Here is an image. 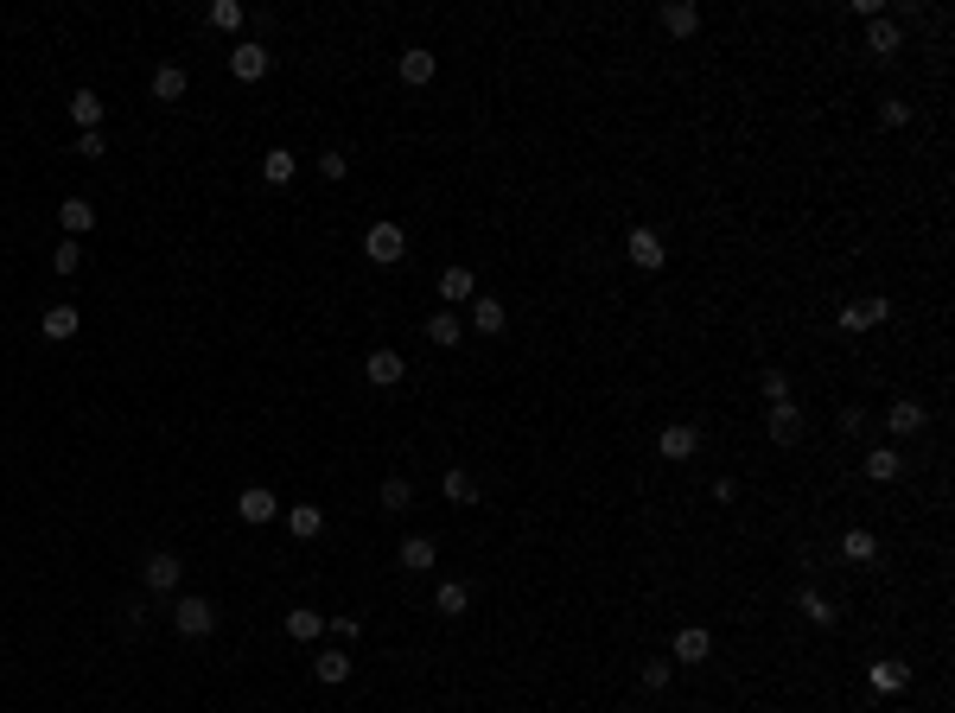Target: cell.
<instances>
[{
    "label": "cell",
    "mask_w": 955,
    "mask_h": 713,
    "mask_svg": "<svg viewBox=\"0 0 955 713\" xmlns=\"http://www.w3.org/2000/svg\"><path fill=\"white\" fill-rule=\"evenodd\" d=\"M172 631H179V637H211L217 631V605L198 599V593L172 599Z\"/></svg>",
    "instance_id": "6da1fadb"
},
{
    "label": "cell",
    "mask_w": 955,
    "mask_h": 713,
    "mask_svg": "<svg viewBox=\"0 0 955 713\" xmlns=\"http://www.w3.org/2000/svg\"><path fill=\"white\" fill-rule=\"evenodd\" d=\"M363 255H370L376 268H395L408 255V236H402V223H370V236H363Z\"/></svg>",
    "instance_id": "7a4b0ae2"
},
{
    "label": "cell",
    "mask_w": 955,
    "mask_h": 713,
    "mask_svg": "<svg viewBox=\"0 0 955 713\" xmlns=\"http://www.w3.org/2000/svg\"><path fill=\"white\" fill-rule=\"evenodd\" d=\"M268 64H274V51H268L262 39H236V45H230V77H236V83H262Z\"/></svg>",
    "instance_id": "3957f363"
},
{
    "label": "cell",
    "mask_w": 955,
    "mask_h": 713,
    "mask_svg": "<svg viewBox=\"0 0 955 713\" xmlns=\"http://www.w3.org/2000/svg\"><path fill=\"white\" fill-rule=\"evenodd\" d=\"M179 580H185V561H179V554H166V548H160V554H147V567H141V586H147L153 599L179 593Z\"/></svg>",
    "instance_id": "277c9868"
},
{
    "label": "cell",
    "mask_w": 955,
    "mask_h": 713,
    "mask_svg": "<svg viewBox=\"0 0 955 713\" xmlns=\"http://www.w3.org/2000/svg\"><path fill=\"white\" fill-rule=\"evenodd\" d=\"M764 433H771L777 446H796V440H803V408H796V402H771V414H764Z\"/></svg>",
    "instance_id": "5b68a950"
},
{
    "label": "cell",
    "mask_w": 955,
    "mask_h": 713,
    "mask_svg": "<svg viewBox=\"0 0 955 713\" xmlns=\"http://www.w3.org/2000/svg\"><path fill=\"white\" fill-rule=\"evenodd\" d=\"M656 452H663V459H694V452H701V427H688V421H675V427H663L656 433Z\"/></svg>",
    "instance_id": "8992f818"
},
{
    "label": "cell",
    "mask_w": 955,
    "mask_h": 713,
    "mask_svg": "<svg viewBox=\"0 0 955 713\" xmlns=\"http://www.w3.org/2000/svg\"><path fill=\"white\" fill-rule=\"evenodd\" d=\"M236 516L249 529H262V523H274V516H281V503H274V491H262V484H249V491L236 497Z\"/></svg>",
    "instance_id": "52a82bcc"
},
{
    "label": "cell",
    "mask_w": 955,
    "mask_h": 713,
    "mask_svg": "<svg viewBox=\"0 0 955 713\" xmlns=\"http://www.w3.org/2000/svg\"><path fill=\"white\" fill-rule=\"evenodd\" d=\"M363 376H370L376 389H395V382L408 376V357L402 351H370V357H363Z\"/></svg>",
    "instance_id": "ba28073f"
},
{
    "label": "cell",
    "mask_w": 955,
    "mask_h": 713,
    "mask_svg": "<svg viewBox=\"0 0 955 713\" xmlns=\"http://www.w3.org/2000/svg\"><path fill=\"white\" fill-rule=\"evenodd\" d=\"M892 319V300H854L841 306V332H866V325H885Z\"/></svg>",
    "instance_id": "9c48e42d"
},
{
    "label": "cell",
    "mask_w": 955,
    "mask_h": 713,
    "mask_svg": "<svg viewBox=\"0 0 955 713\" xmlns=\"http://www.w3.org/2000/svg\"><path fill=\"white\" fill-rule=\"evenodd\" d=\"M707 656H714V631H701V624L675 631V663H707Z\"/></svg>",
    "instance_id": "30bf717a"
},
{
    "label": "cell",
    "mask_w": 955,
    "mask_h": 713,
    "mask_svg": "<svg viewBox=\"0 0 955 713\" xmlns=\"http://www.w3.org/2000/svg\"><path fill=\"white\" fill-rule=\"evenodd\" d=\"M624 255H631L637 268H663V236H656V230H631V242H624Z\"/></svg>",
    "instance_id": "8fae6325"
},
{
    "label": "cell",
    "mask_w": 955,
    "mask_h": 713,
    "mask_svg": "<svg viewBox=\"0 0 955 713\" xmlns=\"http://www.w3.org/2000/svg\"><path fill=\"white\" fill-rule=\"evenodd\" d=\"M58 223H64V236L96 230V204H90V198H64V204H58Z\"/></svg>",
    "instance_id": "7c38bea8"
},
{
    "label": "cell",
    "mask_w": 955,
    "mask_h": 713,
    "mask_svg": "<svg viewBox=\"0 0 955 713\" xmlns=\"http://www.w3.org/2000/svg\"><path fill=\"white\" fill-rule=\"evenodd\" d=\"M77 306H45V319H39V332L51 338V344H64V338H77Z\"/></svg>",
    "instance_id": "4fadbf2b"
},
{
    "label": "cell",
    "mask_w": 955,
    "mask_h": 713,
    "mask_svg": "<svg viewBox=\"0 0 955 713\" xmlns=\"http://www.w3.org/2000/svg\"><path fill=\"white\" fill-rule=\"evenodd\" d=\"M433 71H440V64H433V51H421V45H408V51H402V83H408V90L433 83Z\"/></svg>",
    "instance_id": "5bb4252c"
},
{
    "label": "cell",
    "mask_w": 955,
    "mask_h": 713,
    "mask_svg": "<svg viewBox=\"0 0 955 713\" xmlns=\"http://www.w3.org/2000/svg\"><path fill=\"white\" fill-rule=\"evenodd\" d=\"M185 90H191V77L179 64H153V96L160 102H185Z\"/></svg>",
    "instance_id": "9a60e30c"
},
{
    "label": "cell",
    "mask_w": 955,
    "mask_h": 713,
    "mask_svg": "<svg viewBox=\"0 0 955 713\" xmlns=\"http://www.w3.org/2000/svg\"><path fill=\"white\" fill-rule=\"evenodd\" d=\"M472 325H478L484 338H497L503 325H510V312H503V300H491V293H478V300H472Z\"/></svg>",
    "instance_id": "2e32d148"
},
{
    "label": "cell",
    "mask_w": 955,
    "mask_h": 713,
    "mask_svg": "<svg viewBox=\"0 0 955 713\" xmlns=\"http://www.w3.org/2000/svg\"><path fill=\"white\" fill-rule=\"evenodd\" d=\"M866 51H873L879 64H885V58H898V26L885 20V13H879V20H866Z\"/></svg>",
    "instance_id": "e0dca14e"
},
{
    "label": "cell",
    "mask_w": 955,
    "mask_h": 713,
    "mask_svg": "<svg viewBox=\"0 0 955 713\" xmlns=\"http://www.w3.org/2000/svg\"><path fill=\"white\" fill-rule=\"evenodd\" d=\"M898 472H905V459H898V446H873V452H866V478H873V484H892Z\"/></svg>",
    "instance_id": "ac0fdd59"
},
{
    "label": "cell",
    "mask_w": 955,
    "mask_h": 713,
    "mask_svg": "<svg viewBox=\"0 0 955 713\" xmlns=\"http://www.w3.org/2000/svg\"><path fill=\"white\" fill-rule=\"evenodd\" d=\"M656 20H663V32H669V39H688V32H694V26H701V13H694V7H688V0H669V7H663V13H656Z\"/></svg>",
    "instance_id": "d6986e66"
},
{
    "label": "cell",
    "mask_w": 955,
    "mask_h": 713,
    "mask_svg": "<svg viewBox=\"0 0 955 713\" xmlns=\"http://www.w3.org/2000/svg\"><path fill=\"white\" fill-rule=\"evenodd\" d=\"M440 300H453V306L459 300H478V274L472 268H446L440 274Z\"/></svg>",
    "instance_id": "ffe728a7"
},
{
    "label": "cell",
    "mask_w": 955,
    "mask_h": 713,
    "mask_svg": "<svg viewBox=\"0 0 955 713\" xmlns=\"http://www.w3.org/2000/svg\"><path fill=\"white\" fill-rule=\"evenodd\" d=\"M71 121H77L83 134H102V96H96V90H77V96H71Z\"/></svg>",
    "instance_id": "44dd1931"
},
{
    "label": "cell",
    "mask_w": 955,
    "mask_h": 713,
    "mask_svg": "<svg viewBox=\"0 0 955 713\" xmlns=\"http://www.w3.org/2000/svg\"><path fill=\"white\" fill-rule=\"evenodd\" d=\"M433 561H440V548H433V535H408V542H402V567H408V573H427Z\"/></svg>",
    "instance_id": "7402d4cb"
},
{
    "label": "cell",
    "mask_w": 955,
    "mask_h": 713,
    "mask_svg": "<svg viewBox=\"0 0 955 713\" xmlns=\"http://www.w3.org/2000/svg\"><path fill=\"white\" fill-rule=\"evenodd\" d=\"M287 529L300 535V542H312V535L325 529V510H319V503H293V510H287Z\"/></svg>",
    "instance_id": "603a6c76"
},
{
    "label": "cell",
    "mask_w": 955,
    "mask_h": 713,
    "mask_svg": "<svg viewBox=\"0 0 955 713\" xmlns=\"http://www.w3.org/2000/svg\"><path fill=\"white\" fill-rule=\"evenodd\" d=\"M293 172H300V160H293L287 147H268V153H262V179H268V185H287Z\"/></svg>",
    "instance_id": "cb8c5ba5"
},
{
    "label": "cell",
    "mask_w": 955,
    "mask_h": 713,
    "mask_svg": "<svg viewBox=\"0 0 955 713\" xmlns=\"http://www.w3.org/2000/svg\"><path fill=\"white\" fill-rule=\"evenodd\" d=\"M440 491H446V503H478V478H472V472H459V465H453V472L440 478Z\"/></svg>",
    "instance_id": "d4e9b609"
},
{
    "label": "cell",
    "mask_w": 955,
    "mask_h": 713,
    "mask_svg": "<svg viewBox=\"0 0 955 713\" xmlns=\"http://www.w3.org/2000/svg\"><path fill=\"white\" fill-rule=\"evenodd\" d=\"M287 637H293V643H312V637H325V618L300 605V612H287Z\"/></svg>",
    "instance_id": "484cf974"
},
{
    "label": "cell",
    "mask_w": 955,
    "mask_h": 713,
    "mask_svg": "<svg viewBox=\"0 0 955 713\" xmlns=\"http://www.w3.org/2000/svg\"><path fill=\"white\" fill-rule=\"evenodd\" d=\"M312 675H319V682H344V675H351V656H344V650H319V656H312Z\"/></svg>",
    "instance_id": "4316f807"
},
{
    "label": "cell",
    "mask_w": 955,
    "mask_h": 713,
    "mask_svg": "<svg viewBox=\"0 0 955 713\" xmlns=\"http://www.w3.org/2000/svg\"><path fill=\"white\" fill-rule=\"evenodd\" d=\"M841 554H847V561H879L873 529H847V535H841Z\"/></svg>",
    "instance_id": "83f0119b"
},
{
    "label": "cell",
    "mask_w": 955,
    "mask_h": 713,
    "mask_svg": "<svg viewBox=\"0 0 955 713\" xmlns=\"http://www.w3.org/2000/svg\"><path fill=\"white\" fill-rule=\"evenodd\" d=\"M433 605H440V612H446V618H465V612H472V593H465V586H459V580H446V586H440V593H433Z\"/></svg>",
    "instance_id": "f1b7e54d"
},
{
    "label": "cell",
    "mask_w": 955,
    "mask_h": 713,
    "mask_svg": "<svg viewBox=\"0 0 955 713\" xmlns=\"http://www.w3.org/2000/svg\"><path fill=\"white\" fill-rule=\"evenodd\" d=\"M924 421H930V414L917 408V402H892V414H885V427H892V433H917Z\"/></svg>",
    "instance_id": "f546056e"
},
{
    "label": "cell",
    "mask_w": 955,
    "mask_h": 713,
    "mask_svg": "<svg viewBox=\"0 0 955 713\" xmlns=\"http://www.w3.org/2000/svg\"><path fill=\"white\" fill-rule=\"evenodd\" d=\"M796 605H803V618H809V624H835V618H841L835 605H828L822 593H815V586H803V593H796Z\"/></svg>",
    "instance_id": "4dcf8cb0"
},
{
    "label": "cell",
    "mask_w": 955,
    "mask_h": 713,
    "mask_svg": "<svg viewBox=\"0 0 955 713\" xmlns=\"http://www.w3.org/2000/svg\"><path fill=\"white\" fill-rule=\"evenodd\" d=\"M427 338L440 344V351H453V344H459V312H433V319H427Z\"/></svg>",
    "instance_id": "1f68e13d"
},
{
    "label": "cell",
    "mask_w": 955,
    "mask_h": 713,
    "mask_svg": "<svg viewBox=\"0 0 955 713\" xmlns=\"http://www.w3.org/2000/svg\"><path fill=\"white\" fill-rule=\"evenodd\" d=\"M376 503H382V510H408V503H414V484H408V478H382Z\"/></svg>",
    "instance_id": "d6a6232c"
},
{
    "label": "cell",
    "mask_w": 955,
    "mask_h": 713,
    "mask_svg": "<svg viewBox=\"0 0 955 713\" xmlns=\"http://www.w3.org/2000/svg\"><path fill=\"white\" fill-rule=\"evenodd\" d=\"M905 682H911V669H905V663H873V688H879V694H898Z\"/></svg>",
    "instance_id": "836d02e7"
},
{
    "label": "cell",
    "mask_w": 955,
    "mask_h": 713,
    "mask_svg": "<svg viewBox=\"0 0 955 713\" xmlns=\"http://www.w3.org/2000/svg\"><path fill=\"white\" fill-rule=\"evenodd\" d=\"M51 268H58V274H77V268H83V242H77V236H64L58 249H51Z\"/></svg>",
    "instance_id": "e575fe53"
},
{
    "label": "cell",
    "mask_w": 955,
    "mask_h": 713,
    "mask_svg": "<svg viewBox=\"0 0 955 713\" xmlns=\"http://www.w3.org/2000/svg\"><path fill=\"white\" fill-rule=\"evenodd\" d=\"M879 121H885V128H905V121H911V102H905V96H879Z\"/></svg>",
    "instance_id": "d590c367"
},
{
    "label": "cell",
    "mask_w": 955,
    "mask_h": 713,
    "mask_svg": "<svg viewBox=\"0 0 955 713\" xmlns=\"http://www.w3.org/2000/svg\"><path fill=\"white\" fill-rule=\"evenodd\" d=\"M242 20H249V13H242L236 0H217V7H211V26H217V32H236Z\"/></svg>",
    "instance_id": "8d00e7d4"
},
{
    "label": "cell",
    "mask_w": 955,
    "mask_h": 713,
    "mask_svg": "<svg viewBox=\"0 0 955 713\" xmlns=\"http://www.w3.org/2000/svg\"><path fill=\"white\" fill-rule=\"evenodd\" d=\"M758 395H764V402H790V382H784V370H764V376H758Z\"/></svg>",
    "instance_id": "74e56055"
},
{
    "label": "cell",
    "mask_w": 955,
    "mask_h": 713,
    "mask_svg": "<svg viewBox=\"0 0 955 713\" xmlns=\"http://www.w3.org/2000/svg\"><path fill=\"white\" fill-rule=\"evenodd\" d=\"M141 624H147V599L128 593V599H121V631H141Z\"/></svg>",
    "instance_id": "f35d334b"
},
{
    "label": "cell",
    "mask_w": 955,
    "mask_h": 713,
    "mask_svg": "<svg viewBox=\"0 0 955 713\" xmlns=\"http://www.w3.org/2000/svg\"><path fill=\"white\" fill-rule=\"evenodd\" d=\"M319 172H325V179H344V172H351V160H344L338 147H325V153H319Z\"/></svg>",
    "instance_id": "ab89813d"
},
{
    "label": "cell",
    "mask_w": 955,
    "mask_h": 713,
    "mask_svg": "<svg viewBox=\"0 0 955 713\" xmlns=\"http://www.w3.org/2000/svg\"><path fill=\"white\" fill-rule=\"evenodd\" d=\"M669 675H675L669 663H644V688H650V694H663V688H669Z\"/></svg>",
    "instance_id": "60d3db41"
},
{
    "label": "cell",
    "mask_w": 955,
    "mask_h": 713,
    "mask_svg": "<svg viewBox=\"0 0 955 713\" xmlns=\"http://www.w3.org/2000/svg\"><path fill=\"white\" fill-rule=\"evenodd\" d=\"M325 631H332V637H344V643H351V637L363 631V618H332V624H325Z\"/></svg>",
    "instance_id": "b9f144b4"
},
{
    "label": "cell",
    "mask_w": 955,
    "mask_h": 713,
    "mask_svg": "<svg viewBox=\"0 0 955 713\" xmlns=\"http://www.w3.org/2000/svg\"><path fill=\"white\" fill-rule=\"evenodd\" d=\"M77 153L83 160H102V134H77Z\"/></svg>",
    "instance_id": "7bdbcfd3"
}]
</instances>
